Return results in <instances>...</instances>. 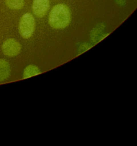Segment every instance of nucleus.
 Masks as SVG:
<instances>
[{"mask_svg": "<svg viewBox=\"0 0 137 146\" xmlns=\"http://www.w3.org/2000/svg\"><path fill=\"white\" fill-rule=\"evenodd\" d=\"M71 21L69 8L64 4H59L51 9L49 15V24L55 29H64L68 27Z\"/></svg>", "mask_w": 137, "mask_h": 146, "instance_id": "nucleus-1", "label": "nucleus"}, {"mask_svg": "<svg viewBox=\"0 0 137 146\" xmlns=\"http://www.w3.org/2000/svg\"><path fill=\"white\" fill-rule=\"evenodd\" d=\"M36 28V21L31 13H25L21 16L19 23V32L23 38H29L34 34Z\"/></svg>", "mask_w": 137, "mask_h": 146, "instance_id": "nucleus-2", "label": "nucleus"}, {"mask_svg": "<svg viewBox=\"0 0 137 146\" xmlns=\"http://www.w3.org/2000/svg\"><path fill=\"white\" fill-rule=\"evenodd\" d=\"M2 51L9 57H14L20 54L21 50V44L14 38H8L2 44Z\"/></svg>", "mask_w": 137, "mask_h": 146, "instance_id": "nucleus-3", "label": "nucleus"}, {"mask_svg": "<svg viewBox=\"0 0 137 146\" xmlns=\"http://www.w3.org/2000/svg\"><path fill=\"white\" fill-rule=\"evenodd\" d=\"M50 9L49 0H33V14L37 17H44Z\"/></svg>", "mask_w": 137, "mask_h": 146, "instance_id": "nucleus-4", "label": "nucleus"}, {"mask_svg": "<svg viewBox=\"0 0 137 146\" xmlns=\"http://www.w3.org/2000/svg\"><path fill=\"white\" fill-rule=\"evenodd\" d=\"M10 74L11 68L9 64L4 59H0V82L7 79Z\"/></svg>", "mask_w": 137, "mask_h": 146, "instance_id": "nucleus-5", "label": "nucleus"}, {"mask_svg": "<svg viewBox=\"0 0 137 146\" xmlns=\"http://www.w3.org/2000/svg\"><path fill=\"white\" fill-rule=\"evenodd\" d=\"M41 70L34 64H30V65L27 66L23 71V78L26 79V78H31V77L39 75L41 74Z\"/></svg>", "mask_w": 137, "mask_h": 146, "instance_id": "nucleus-6", "label": "nucleus"}, {"mask_svg": "<svg viewBox=\"0 0 137 146\" xmlns=\"http://www.w3.org/2000/svg\"><path fill=\"white\" fill-rule=\"evenodd\" d=\"M5 4L11 9H21L24 6V0H5Z\"/></svg>", "mask_w": 137, "mask_h": 146, "instance_id": "nucleus-7", "label": "nucleus"}, {"mask_svg": "<svg viewBox=\"0 0 137 146\" xmlns=\"http://www.w3.org/2000/svg\"><path fill=\"white\" fill-rule=\"evenodd\" d=\"M118 4H120V5H124L125 4V0H116Z\"/></svg>", "mask_w": 137, "mask_h": 146, "instance_id": "nucleus-8", "label": "nucleus"}]
</instances>
